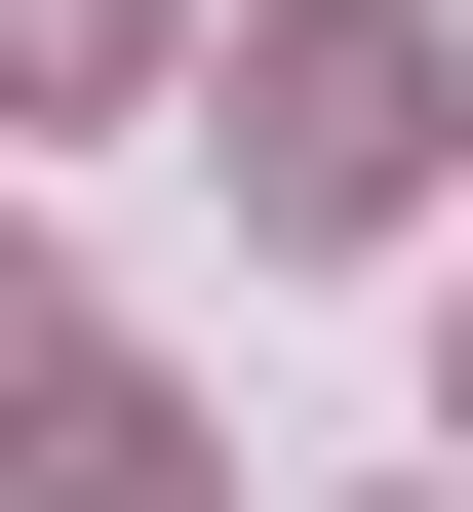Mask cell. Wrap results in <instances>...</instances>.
I'll list each match as a JSON object with an SVG mask.
<instances>
[{
    "label": "cell",
    "mask_w": 473,
    "mask_h": 512,
    "mask_svg": "<svg viewBox=\"0 0 473 512\" xmlns=\"http://www.w3.org/2000/svg\"><path fill=\"white\" fill-rule=\"evenodd\" d=\"M198 119H237V237H395L473 79H434V0H237V79H198Z\"/></svg>",
    "instance_id": "1"
},
{
    "label": "cell",
    "mask_w": 473,
    "mask_h": 512,
    "mask_svg": "<svg viewBox=\"0 0 473 512\" xmlns=\"http://www.w3.org/2000/svg\"><path fill=\"white\" fill-rule=\"evenodd\" d=\"M0 512H198V394H119V355H79L40 434H0Z\"/></svg>",
    "instance_id": "2"
},
{
    "label": "cell",
    "mask_w": 473,
    "mask_h": 512,
    "mask_svg": "<svg viewBox=\"0 0 473 512\" xmlns=\"http://www.w3.org/2000/svg\"><path fill=\"white\" fill-rule=\"evenodd\" d=\"M158 79V0H0V119H119Z\"/></svg>",
    "instance_id": "3"
},
{
    "label": "cell",
    "mask_w": 473,
    "mask_h": 512,
    "mask_svg": "<svg viewBox=\"0 0 473 512\" xmlns=\"http://www.w3.org/2000/svg\"><path fill=\"white\" fill-rule=\"evenodd\" d=\"M40 394H79V316H40V237H0V434H40Z\"/></svg>",
    "instance_id": "4"
}]
</instances>
